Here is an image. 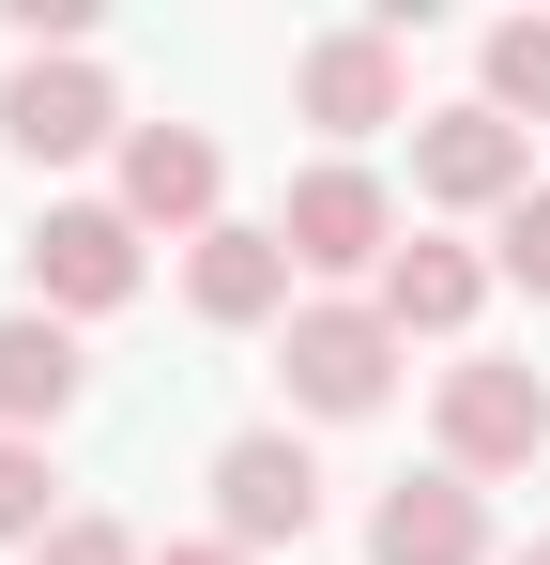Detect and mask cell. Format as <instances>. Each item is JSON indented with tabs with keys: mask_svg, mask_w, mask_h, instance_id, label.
<instances>
[{
	"mask_svg": "<svg viewBox=\"0 0 550 565\" xmlns=\"http://www.w3.org/2000/svg\"><path fill=\"white\" fill-rule=\"evenodd\" d=\"M367 565H489V504H474V473H398L382 520H367Z\"/></svg>",
	"mask_w": 550,
	"mask_h": 565,
	"instance_id": "8",
	"label": "cell"
},
{
	"mask_svg": "<svg viewBox=\"0 0 550 565\" xmlns=\"http://www.w3.org/2000/svg\"><path fill=\"white\" fill-rule=\"evenodd\" d=\"M154 565H261V551H230V535H183V551H154Z\"/></svg>",
	"mask_w": 550,
	"mask_h": 565,
	"instance_id": "18",
	"label": "cell"
},
{
	"mask_svg": "<svg viewBox=\"0 0 550 565\" xmlns=\"http://www.w3.org/2000/svg\"><path fill=\"white\" fill-rule=\"evenodd\" d=\"M214 184H230V169H214L199 122H138V138H123V214H138V230H214Z\"/></svg>",
	"mask_w": 550,
	"mask_h": 565,
	"instance_id": "9",
	"label": "cell"
},
{
	"mask_svg": "<svg viewBox=\"0 0 550 565\" xmlns=\"http://www.w3.org/2000/svg\"><path fill=\"white\" fill-rule=\"evenodd\" d=\"M107 122H123V107H107V77H92V62H15V93H0V138H15V153H46V169H62V153H92Z\"/></svg>",
	"mask_w": 550,
	"mask_h": 565,
	"instance_id": "10",
	"label": "cell"
},
{
	"mask_svg": "<svg viewBox=\"0 0 550 565\" xmlns=\"http://www.w3.org/2000/svg\"><path fill=\"white\" fill-rule=\"evenodd\" d=\"M489 107L505 122H550V15H505L489 31Z\"/></svg>",
	"mask_w": 550,
	"mask_h": 565,
	"instance_id": "14",
	"label": "cell"
},
{
	"mask_svg": "<svg viewBox=\"0 0 550 565\" xmlns=\"http://www.w3.org/2000/svg\"><path fill=\"white\" fill-rule=\"evenodd\" d=\"M31 565H138V535H123V520H62Z\"/></svg>",
	"mask_w": 550,
	"mask_h": 565,
	"instance_id": "17",
	"label": "cell"
},
{
	"mask_svg": "<svg viewBox=\"0 0 550 565\" xmlns=\"http://www.w3.org/2000/svg\"><path fill=\"white\" fill-rule=\"evenodd\" d=\"M31 290H46V321H107V306L138 290V214L62 199V214L31 230Z\"/></svg>",
	"mask_w": 550,
	"mask_h": 565,
	"instance_id": "3",
	"label": "cell"
},
{
	"mask_svg": "<svg viewBox=\"0 0 550 565\" xmlns=\"http://www.w3.org/2000/svg\"><path fill=\"white\" fill-rule=\"evenodd\" d=\"M306 520H321V459H306L290 428L214 444V535H230V551H290Z\"/></svg>",
	"mask_w": 550,
	"mask_h": 565,
	"instance_id": "2",
	"label": "cell"
},
{
	"mask_svg": "<svg viewBox=\"0 0 550 565\" xmlns=\"http://www.w3.org/2000/svg\"><path fill=\"white\" fill-rule=\"evenodd\" d=\"M62 520H46V444H15L0 428V551H46Z\"/></svg>",
	"mask_w": 550,
	"mask_h": 565,
	"instance_id": "15",
	"label": "cell"
},
{
	"mask_svg": "<svg viewBox=\"0 0 550 565\" xmlns=\"http://www.w3.org/2000/svg\"><path fill=\"white\" fill-rule=\"evenodd\" d=\"M77 321H46V306H31V321H0V428H15V444H31V428H62V413H77Z\"/></svg>",
	"mask_w": 550,
	"mask_h": 565,
	"instance_id": "12",
	"label": "cell"
},
{
	"mask_svg": "<svg viewBox=\"0 0 550 565\" xmlns=\"http://www.w3.org/2000/svg\"><path fill=\"white\" fill-rule=\"evenodd\" d=\"M290 93H306V122H321V138L398 122V107H413V77H398V31H321V46L290 62Z\"/></svg>",
	"mask_w": 550,
	"mask_h": 565,
	"instance_id": "7",
	"label": "cell"
},
{
	"mask_svg": "<svg viewBox=\"0 0 550 565\" xmlns=\"http://www.w3.org/2000/svg\"><path fill=\"white\" fill-rule=\"evenodd\" d=\"M275 367H290L306 413H382V382H398V321H382V306H306Z\"/></svg>",
	"mask_w": 550,
	"mask_h": 565,
	"instance_id": "6",
	"label": "cell"
},
{
	"mask_svg": "<svg viewBox=\"0 0 550 565\" xmlns=\"http://www.w3.org/2000/svg\"><path fill=\"white\" fill-rule=\"evenodd\" d=\"M520 565H550V535H536V551H520Z\"/></svg>",
	"mask_w": 550,
	"mask_h": 565,
	"instance_id": "19",
	"label": "cell"
},
{
	"mask_svg": "<svg viewBox=\"0 0 550 565\" xmlns=\"http://www.w3.org/2000/svg\"><path fill=\"white\" fill-rule=\"evenodd\" d=\"M290 276H306V260H290L275 230H199V245H183L199 321H275V306H290Z\"/></svg>",
	"mask_w": 550,
	"mask_h": 565,
	"instance_id": "11",
	"label": "cell"
},
{
	"mask_svg": "<svg viewBox=\"0 0 550 565\" xmlns=\"http://www.w3.org/2000/svg\"><path fill=\"white\" fill-rule=\"evenodd\" d=\"M474 306H489V260H474V245H398V260H382V321H398V337H458Z\"/></svg>",
	"mask_w": 550,
	"mask_h": 565,
	"instance_id": "13",
	"label": "cell"
},
{
	"mask_svg": "<svg viewBox=\"0 0 550 565\" xmlns=\"http://www.w3.org/2000/svg\"><path fill=\"white\" fill-rule=\"evenodd\" d=\"M413 184L444 214H520L536 199V138L505 107H444V122H413Z\"/></svg>",
	"mask_w": 550,
	"mask_h": 565,
	"instance_id": "1",
	"label": "cell"
},
{
	"mask_svg": "<svg viewBox=\"0 0 550 565\" xmlns=\"http://www.w3.org/2000/svg\"><path fill=\"white\" fill-rule=\"evenodd\" d=\"M275 245H290L306 276H382V260H398V199L367 184V169H306L290 214H275Z\"/></svg>",
	"mask_w": 550,
	"mask_h": 565,
	"instance_id": "5",
	"label": "cell"
},
{
	"mask_svg": "<svg viewBox=\"0 0 550 565\" xmlns=\"http://www.w3.org/2000/svg\"><path fill=\"white\" fill-rule=\"evenodd\" d=\"M505 276H520V290H536V306H550V184L520 199V214H505Z\"/></svg>",
	"mask_w": 550,
	"mask_h": 565,
	"instance_id": "16",
	"label": "cell"
},
{
	"mask_svg": "<svg viewBox=\"0 0 550 565\" xmlns=\"http://www.w3.org/2000/svg\"><path fill=\"white\" fill-rule=\"evenodd\" d=\"M550 444V382L536 367H444V473H520Z\"/></svg>",
	"mask_w": 550,
	"mask_h": 565,
	"instance_id": "4",
	"label": "cell"
}]
</instances>
